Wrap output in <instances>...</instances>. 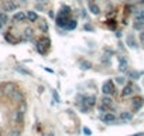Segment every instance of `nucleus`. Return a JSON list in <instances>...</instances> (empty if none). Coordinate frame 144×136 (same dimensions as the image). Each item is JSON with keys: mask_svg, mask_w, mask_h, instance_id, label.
Returning a JSON list of instances; mask_svg holds the SVG:
<instances>
[{"mask_svg": "<svg viewBox=\"0 0 144 136\" xmlns=\"http://www.w3.org/2000/svg\"><path fill=\"white\" fill-rule=\"evenodd\" d=\"M102 92H103L105 95H112V94H115V85H113V82H110V81L105 82L103 85H102Z\"/></svg>", "mask_w": 144, "mask_h": 136, "instance_id": "nucleus-1", "label": "nucleus"}, {"mask_svg": "<svg viewBox=\"0 0 144 136\" xmlns=\"http://www.w3.org/2000/svg\"><path fill=\"white\" fill-rule=\"evenodd\" d=\"M131 105H133V111L134 112H137L139 109H141V106L144 105V101L141 96H134L133 101H131Z\"/></svg>", "mask_w": 144, "mask_h": 136, "instance_id": "nucleus-2", "label": "nucleus"}, {"mask_svg": "<svg viewBox=\"0 0 144 136\" xmlns=\"http://www.w3.org/2000/svg\"><path fill=\"white\" fill-rule=\"evenodd\" d=\"M23 94H21V91H19V89H16V91H13V92L10 94V99L13 102H17V104H21L23 102Z\"/></svg>", "mask_w": 144, "mask_h": 136, "instance_id": "nucleus-3", "label": "nucleus"}, {"mask_svg": "<svg viewBox=\"0 0 144 136\" xmlns=\"http://www.w3.org/2000/svg\"><path fill=\"white\" fill-rule=\"evenodd\" d=\"M13 91H16V85H14L13 82H7V84H4V85L2 87V92L4 94V95L10 96V94L13 92Z\"/></svg>", "mask_w": 144, "mask_h": 136, "instance_id": "nucleus-4", "label": "nucleus"}, {"mask_svg": "<svg viewBox=\"0 0 144 136\" xmlns=\"http://www.w3.org/2000/svg\"><path fill=\"white\" fill-rule=\"evenodd\" d=\"M100 119L103 120V122H106V123H112V122L116 120V115L112 113V112H105V113H102Z\"/></svg>", "mask_w": 144, "mask_h": 136, "instance_id": "nucleus-5", "label": "nucleus"}, {"mask_svg": "<svg viewBox=\"0 0 144 136\" xmlns=\"http://www.w3.org/2000/svg\"><path fill=\"white\" fill-rule=\"evenodd\" d=\"M3 9H4V11H14L17 9V3L11 2V0H9V2H6L4 4H3Z\"/></svg>", "mask_w": 144, "mask_h": 136, "instance_id": "nucleus-6", "label": "nucleus"}, {"mask_svg": "<svg viewBox=\"0 0 144 136\" xmlns=\"http://www.w3.org/2000/svg\"><path fill=\"white\" fill-rule=\"evenodd\" d=\"M68 22H69V19H68V17H65V19H64V14H62V13L57 17V24H58L59 27H65L68 24Z\"/></svg>", "mask_w": 144, "mask_h": 136, "instance_id": "nucleus-7", "label": "nucleus"}, {"mask_svg": "<svg viewBox=\"0 0 144 136\" xmlns=\"http://www.w3.org/2000/svg\"><path fill=\"white\" fill-rule=\"evenodd\" d=\"M131 94H133V85H130V84L124 85V88L122 89V96H130Z\"/></svg>", "mask_w": 144, "mask_h": 136, "instance_id": "nucleus-8", "label": "nucleus"}, {"mask_svg": "<svg viewBox=\"0 0 144 136\" xmlns=\"http://www.w3.org/2000/svg\"><path fill=\"white\" fill-rule=\"evenodd\" d=\"M131 118H133V113H131V112H127V111L120 113V120H122V122H127V120L131 119Z\"/></svg>", "mask_w": 144, "mask_h": 136, "instance_id": "nucleus-9", "label": "nucleus"}, {"mask_svg": "<svg viewBox=\"0 0 144 136\" xmlns=\"http://www.w3.org/2000/svg\"><path fill=\"white\" fill-rule=\"evenodd\" d=\"M100 104L105 105V106H107V108H110V106H112V104H113V101H112V98H110V96L105 95L103 98H102V102H100Z\"/></svg>", "mask_w": 144, "mask_h": 136, "instance_id": "nucleus-10", "label": "nucleus"}, {"mask_svg": "<svg viewBox=\"0 0 144 136\" xmlns=\"http://www.w3.org/2000/svg\"><path fill=\"white\" fill-rule=\"evenodd\" d=\"M26 17H27V14L24 13V11H17V13L14 14V17H13V19L16 20V22H23V20L26 19Z\"/></svg>", "mask_w": 144, "mask_h": 136, "instance_id": "nucleus-11", "label": "nucleus"}, {"mask_svg": "<svg viewBox=\"0 0 144 136\" xmlns=\"http://www.w3.org/2000/svg\"><path fill=\"white\" fill-rule=\"evenodd\" d=\"M85 101H86L85 104L88 105L89 108H92V106L95 105V102H96V98H95L93 95H91V96H86V98H85Z\"/></svg>", "mask_w": 144, "mask_h": 136, "instance_id": "nucleus-12", "label": "nucleus"}, {"mask_svg": "<svg viewBox=\"0 0 144 136\" xmlns=\"http://www.w3.org/2000/svg\"><path fill=\"white\" fill-rule=\"evenodd\" d=\"M23 111H16V112L13 113V119L16 120V122H20V120H23Z\"/></svg>", "mask_w": 144, "mask_h": 136, "instance_id": "nucleus-13", "label": "nucleus"}, {"mask_svg": "<svg viewBox=\"0 0 144 136\" xmlns=\"http://www.w3.org/2000/svg\"><path fill=\"white\" fill-rule=\"evenodd\" d=\"M27 19H28L30 22H37L38 16H37L35 11H27Z\"/></svg>", "mask_w": 144, "mask_h": 136, "instance_id": "nucleus-14", "label": "nucleus"}, {"mask_svg": "<svg viewBox=\"0 0 144 136\" xmlns=\"http://www.w3.org/2000/svg\"><path fill=\"white\" fill-rule=\"evenodd\" d=\"M89 10H91L93 14H99V13H100V9H99V6H96L95 3H91V4H89Z\"/></svg>", "mask_w": 144, "mask_h": 136, "instance_id": "nucleus-15", "label": "nucleus"}, {"mask_svg": "<svg viewBox=\"0 0 144 136\" xmlns=\"http://www.w3.org/2000/svg\"><path fill=\"white\" fill-rule=\"evenodd\" d=\"M134 19H136L137 22H144V10L136 11V14H134Z\"/></svg>", "mask_w": 144, "mask_h": 136, "instance_id": "nucleus-16", "label": "nucleus"}, {"mask_svg": "<svg viewBox=\"0 0 144 136\" xmlns=\"http://www.w3.org/2000/svg\"><path fill=\"white\" fill-rule=\"evenodd\" d=\"M127 45H129V47H131V48H136L137 47L136 40L133 38V35H129V37H127Z\"/></svg>", "mask_w": 144, "mask_h": 136, "instance_id": "nucleus-17", "label": "nucleus"}, {"mask_svg": "<svg viewBox=\"0 0 144 136\" xmlns=\"http://www.w3.org/2000/svg\"><path fill=\"white\" fill-rule=\"evenodd\" d=\"M133 28L134 30H143L144 28V22H137L136 20V23L133 24Z\"/></svg>", "mask_w": 144, "mask_h": 136, "instance_id": "nucleus-18", "label": "nucleus"}, {"mask_svg": "<svg viewBox=\"0 0 144 136\" xmlns=\"http://www.w3.org/2000/svg\"><path fill=\"white\" fill-rule=\"evenodd\" d=\"M75 27H76V22H75V20H69L68 24L65 26V28H67V30H74Z\"/></svg>", "mask_w": 144, "mask_h": 136, "instance_id": "nucleus-19", "label": "nucleus"}, {"mask_svg": "<svg viewBox=\"0 0 144 136\" xmlns=\"http://www.w3.org/2000/svg\"><path fill=\"white\" fill-rule=\"evenodd\" d=\"M92 67V64L89 61H81V68L82 69H89Z\"/></svg>", "mask_w": 144, "mask_h": 136, "instance_id": "nucleus-20", "label": "nucleus"}, {"mask_svg": "<svg viewBox=\"0 0 144 136\" xmlns=\"http://www.w3.org/2000/svg\"><path fill=\"white\" fill-rule=\"evenodd\" d=\"M7 20H9V17H7V14H6V13H2V14H0V22H2L3 24L7 22Z\"/></svg>", "mask_w": 144, "mask_h": 136, "instance_id": "nucleus-21", "label": "nucleus"}, {"mask_svg": "<svg viewBox=\"0 0 144 136\" xmlns=\"http://www.w3.org/2000/svg\"><path fill=\"white\" fill-rule=\"evenodd\" d=\"M7 136H20V131H17V129H13V131L9 132Z\"/></svg>", "mask_w": 144, "mask_h": 136, "instance_id": "nucleus-22", "label": "nucleus"}, {"mask_svg": "<svg viewBox=\"0 0 144 136\" xmlns=\"http://www.w3.org/2000/svg\"><path fill=\"white\" fill-rule=\"evenodd\" d=\"M116 82L120 84V85H123V84L126 82V78L124 77H117V78H116Z\"/></svg>", "mask_w": 144, "mask_h": 136, "instance_id": "nucleus-23", "label": "nucleus"}, {"mask_svg": "<svg viewBox=\"0 0 144 136\" xmlns=\"http://www.w3.org/2000/svg\"><path fill=\"white\" fill-rule=\"evenodd\" d=\"M52 98L55 99V102H57V104L59 102V95H58V92H57V91H54V92H52Z\"/></svg>", "mask_w": 144, "mask_h": 136, "instance_id": "nucleus-24", "label": "nucleus"}, {"mask_svg": "<svg viewBox=\"0 0 144 136\" xmlns=\"http://www.w3.org/2000/svg\"><path fill=\"white\" fill-rule=\"evenodd\" d=\"M17 71H19V72H21V74H24V75H30V71H27V69H23L21 67H19V68H17Z\"/></svg>", "mask_w": 144, "mask_h": 136, "instance_id": "nucleus-25", "label": "nucleus"}, {"mask_svg": "<svg viewBox=\"0 0 144 136\" xmlns=\"http://www.w3.org/2000/svg\"><path fill=\"white\" fill-rule=\"evenodd\" d=\"M24 34H26L27 37H33V30L31 28H27L26 31H24Z\"/></svg>", "mask_w": 144, "mask_h": 136, "instance_id": "nucleus-26", "label": "nucleus"}, {"mask_svg": "<svg viewBox=\"0 0 144 136\" xmlns=\"http://www.w3.org/2000/svg\"><path fill=\"white\" fill-rule=\"evenodd\" d=\"M6 40H7V41H10V43H16V40H14V38L13 37H11V35H9V34H6Z\"/></svg>", "mask_w": 144, "mask_h": 136, "instance_id": "nucleus-27", "label": "nucleus"}, {"mask_svg": "<svg viewBox=\"0 0 144 136\" xmlns=\"http://www.w3.org/2000/svg\"><path fill=\"white\" fill-rule=\"evenodd\" d=\"M83 133H85V135H92V132H91V129H88V128H83Z\"/></svg>", "mask_w": 144, "mask_h": 136, "instance_id": "nucleus-28", "label": "nucleus"}, {"mask_svg": "<svg viewBox=\"0 0 144 136\" xmlns=\"http://www.w3.org/2000/svg\"><path fill=\"white\" fill-rule=\"evenodd\" d=\"M140 41H141L143 45H144V31H141V34H140Z\"/></svg>", "mask_w": 144, "mask_h": 136, "instance_id": "nucleus-29", "label": "nucleus"}, {"mask_svg": "<svg viewBox=\"0 0 144 136\" xmlns=\"http://www.w3.org/2000/svg\"><path fill=\"white\" fill-rule=\"evenodd\" d=\"M40 27H41V30H44V31H47V24H45V23H43Z\"/></svg>", "mask_w": 144, "mask_h": 136, "instance_id": "nucleus-30", "label": "nucleus"}, {"mask_svg": "<svg viewBox=\"0 0 144 136\" xmlns=\"http://www.w3.org/2000/svg\"><path fill=\"white\" fill-rule=\"evenodd\" d=\"M47 136H54V133H48Z\"/></svg>", "mask_w": 144, "mask_h": 136, "instance_id": "nucleus-31", "label": "nucleus"}, {"mask_svg": "<svg viewBox=\"0 0 144 136\" xmlns=\"http://www.w3.org/2000/svg\"><path fill=\"white\" fill-rule=\"evenodd\" d=\"M91 3H93V0H89V4H91Z\"/></svg>", "mask_w": 144, "mask_h": 136, "instance_id": "nucleus-32", "label": "nucleus"}, {"mask_svg": "<svg viewBox=\"0 0 144 136\" xmlns=\"http://www.w3.org/2000/svg\"><path fill=\"white\" fill-rule=\"evenodd\" d=\"M2 26H3V23H2V22H0V28H2Z\"/></svg>", "mask_w": 144, "mask_h": 136, "instance_id": "nucleus-33", "label": "nucleus"}, {"mask_svg": "<svg viewBox=\"0 0 144 136\" xmlns=\"http://www.w3.org/2000/svg\"><path fill=\"white\" fill-rule=\"evenodd\" d=\"M40 2H45V0H40Z\"/></svg>", "mask_w": 144, "mask_h": 136, "instance_id": "nucleus-34", "label": "nucleus"}, {"mask_svg": "<svg viewBox=\"0 0 144 136\" xmlns=\"http://www.w3.org/2000/svg\"><path fill=\"white\" fill-rule=\"evenodd\" d=\"M21 2H26V0H21Z\"/></svg>", "mask_w": 144, "mask_h": 136, "instance_id": "nucleus-35", "label": "nucleus"}, {"mask_svg": "<svg viewBox=\"0 0 144 136\" xmlns=\"http://www.w3.org/2000/svg\"><path fill=\"white\" fill-rule=\"evenodd\" d=\"M0 89H2V87H0Z\"/></svg>", "mask_w": 144, "mask_h": 136, "instance_id": "nucleus-36", "label": "nucleus"}, {"mask_svg": "<svg viewBox=\"0 0 144 136\" xmlns=\"http://www.w3.org/2000/svg\"><path fill=\"white\" fill-rule=\"evenodd\" d=\"M141 2H144V0H141Z\"/></svg>", "mask_w": 144, "mask_h": 136, "instance_id": "nucleus-37", "label": "nucleus"}]
</instances>
